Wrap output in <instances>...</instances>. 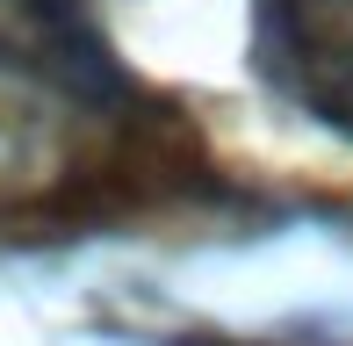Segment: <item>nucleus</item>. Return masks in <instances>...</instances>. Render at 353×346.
Listing matches in <instances>:
<instances>
[{"mask_svg":"<svg viewBox=\"0 0 353 346\" xmlns=\"http://www.w3.org/2000/svg\"><path fill=\"white\" fill-rule=\"evenodd\" d=\"M0 14L22 22V37L37 43L43 72H51L58 87H72L79 101H116V94H123V72H116L101 29L87 22L79 0H0Z\"/></svg>","mask_w":353,"mask_h":346,"instance_id":"nucleus-1","label":"nucleus"}]
</instances>
